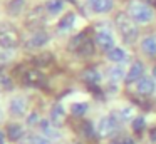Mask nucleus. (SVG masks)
<instances>
[{
	"instance_id": "obj_1",
	"label": "nucleus",
	"mask_w": 156,
	"mask_h": 144,
	"mask_svg": "<svg viewBox=\"0 0 156 144\" xmlns=\"http://www.w3.org/2000/svg\"><path fill=\"white\" fill-rule=\"evenodd\" d=\"M116 29H118L119 35L122 37L126 44H134L138 40V27H136V22L129 17V13L126 12H119L114 19Z\"/></svg>"
},
{
	"instance_id": "obj_2",
	"label": "nucleus",
	"mask_w": 156,
	"mask_h": 144,
	"mask_svg": "<svg viewBox=\"0 0 156 144\" xmlns=\"http://www.w3.org/2000/svg\"><path fill=\"white\" fill-rule=\"evenodd\" d=\"M128 10H129V17H131L136 23H148V22H151L153 17H154L153 7L143 3L141 0H131Z\"/></svg>"
},
{
	"instance_id": "obj_3",
	"label": "nucleus",
	"mask_w": 156,
	"mask_h": 144,
	"mask_svg": "<svg viewBox=\"0 0 156 144\" xmlns=\"http://www.w3.org/2000/svg\"><path fill=\"white\" fill-rule=\"evenodd\" d=\"M20 42L19 30L10 23H0V47L2 49H15Z\"/></svg>"
},
{
	"instance_id": "obj_4",
	"label": "nucleus",
	"mask_w": 156,
	"mask_h": 144,
	"mask_svg": "<svg viewBox=\"0 0 156 144\" xmlns=\"http://www.w3.org/2000/svg\"><path fill=\"white\" fill-rule=\"evenodd\" d=\"M94 44L96 42L92 39L84 37L82 33H79V35H76L74 39L71 40V44H69V50L79 54V55H82V57H91L92 54H94Z\"/></svg>"
},
{
	"instance_id": "obj_5",
	"label": "nucleus",
	"mask_w": 156,
	"mask_h": 144,
	"mask_svg": "<svg viewBox=\"0 0 156 144\" xmlns=\"http://www.w3.org/2000/svg\"><path fill=\"white\" fill-rule=\"evenodd\" d=\"M119 127V121L114 114H109V116H104L99 119L98 126H96V134L99 137H109L118 131Z\"/></svg>"
},
{
	"instance_id": "obj_6",
	"label": "nucleus",
	"mask_w": 156,
	"mask_h": 144,
	"mask_svg": "<svg viewBox=\"0 0 156 144\" xmlns=\"http://www.w3.org/2000/svg\"><path fill=\"white\" fill-rule=\"evenodd\" d=\"M94 42H96V45L101 50H104V52H109L111 49H114V37H112V33L108 32V30H99L94 37Z\"/></svg>"
},
{
	"instance_id": "obj_7",
	"label": "nucleus",
	"mask_w": 156,
	"mask_h": 144,
	"mask_svg": "<svg viewBox=\"0 0 156 144\" xmlns=\"http://www.w3.org/2000/svg\"><path fill=\"white\" fill-rule=\"evenodd\" d=\"M45 7H35L25 17V23L27 27H41L45 22Z\"/></svg>"
},
{
	"instance_id": "obj_8",
	"label": "nucleus",
	"mask_w": 156,
	"mask_h": 144,
	"mask_svg": "<svg viewBox=\"0 0 156 144\" xmlns=\"http://www.w3.org/2000/svg\"><path fill=\"white\" fill-rule=\"evenodd\" d=\"M9 112L14 117H22L25 112H27V100L22 96H15L10 99L9 102Z\"/></svg>"
},
{
	"instance_id": "obj_9",
	"label": "nucleus",
	"mask_w": 156,
	"mask_h": 144,
	"mask_svg": "<svg viewBox=\"0 0 156 144\" xmlns=\"http://www.w3.org/2000/svg\"><path fill=\"white\" fill-rule=\"evenodd\" d=\"M143 77H144V64H143L141 60H136L134 64H131L124 80H126V84H133V82H138Z\"/></svg>"
},
{
	"instance_id": "obj_10",
	"label": "nucleus",
	"mask_w": 156,
	"mask_h": 144,
	"mask_svg": "<svg viewBox=\"0 0 156 144\" xmlns=\"http://www.w3.org/2000/svg\"><path fill=\"white\" fill-rule=\"evenodd\" d=\"M24 80H25V84H27V86L39 89V87H42L45 84V76L39 69H30V70H27V72H25Z\"/></svg>"
},
{
	"instance_id": "obj_11",
	"label": "nucleus",
	"mask_w": 156,
	"mask_h": 144,
	"mask_svg": "<svg viewBox=\"0 0 156 144\" xmlns=\"http://www.w3.org/2000/svg\"><path fill=\"white\" fill-rule=\"evenodd\" d=\"M136 90L141 96H151L156 90V80L151 79V77H143L136 82Z\"/></svg>"
},
{
	"instance_id": "obj_12",
	"label": "nucleus",
	"mask_w": 156,
	"mask_h": 144,
	"mask_svg": "<svg viewBox=\"0 0 156 144\" xmlns=\"http://www.w3.org/2000/svg\"><path fill=\"white\" fill-rule=\"evenodd\" d=\"M49 40H51V35L45 30H35L29 39V45L34 47V49H42L49 44Z\"/></svg>"
},
{
	"instance_id": "obj_13",
	"label": "nucleus",
	"mask_w": 156,
	"mask_h": 144,
	"mask_svg": "<svg viewBox=\"0 0 156 144\" xmlns=\"http://www.w3.org/2000/svg\"><path fill=\"white\" fill-rule=\"evenodd\" d=\"M5 134H7V137L12 142H17V141H20L24 137V126L19 122H10V124H7Z\"/></svg>"
},
{
	"instance_id": "obj_14",
	"label": "nucleus",
	"mask_w": 156,
	"mask_h": 144,
	"mask_svg": "<svg viewBox=\"0 0 156 144\" xmlns=\"http://www.w3.org/2000/svg\"><path fill=\"white\" fill-rule=\"evenodd\" d=\"M96 13H108L114 7V0H87Z\"/></svg>"
},
{
	"instance_id": "obj_15",
	"label": "nucleus",
	"mask_w": 156,
	"mask_h": 144,
	"mask_svg": "<svg viewBox=\"0 0 156 144\" xmlns=\"http://www.w3.org/2000/svg\"><path fill=\"white\" fill-rule=\"evenodd\" d=\"M49 121L57 127L66 122V111H64V106H62V104H55L51 109V119Z\"/></svg>"
},
{
	"instance_id": "obj_16",
	"label": "nucleus",
	"mask_w": 156,
	"mask_h": 144,
	"mask_svg": "<svg viewBox=\"0 0 156 144\" xmlns=\"http://www.w3.org/2000/svg\"><path fill=\"white\" fill-rule=\"evenodd\" d=\"M141 50L149 57H156V35H148L141 40Z\"/></svg>"
},
{
	"instance_id": "obj_17",
	"label": "nucleus",
	"mask_w": 156,
	"mask_h": 144,
	"mask_svg": "<svg viewBox=\"0 0 156 144\" xmlns=\"http://www.w3.org/2000/svg\"><path fill=\"white\" fill-rule=\"evenodd\" d=\"M74 22H76V13L74 12H67L57 23V30L61 32H66V30H71L74 27Z\"/></svg>"
},
{
	"instance_id": "obj_18",
	"label": "nucleus",
	"mask_w": 156,
	"mask_h": 144,
	"mask_svg": "<svg viewBox=\"0 0 156 144\" xmlns=\"http://www.w3.org/2000/svg\"><path fill=\"white\" fill-rule=\"evenodd\" d=\"M82 79L86 80V84H89V86H98V84H101V74H99V70L96 69H86L84 74H82Z\"/></svg>"
},
{
	"instance_id": "obj_19",
	"label": "nucleus",
	"mask_w": 156,
	"mask_h": 144,
	"mask_svg": "<svg viewBox=\"0 0 156 144\" xmlns=\"http://www.w3.org/2000/svg\"><path fill=\"white\" fill-rule=\"evenodd\" d=\"M32 62L35 64L37 67H47V65H51L52 62H54V55H52L51 52H41V54H37V55L32 59Z\"/></svg>"
},
{
	"instance_id": "obj_20",
	"label": "nucleus",
	"mask_w": 156,
	"mask_h": 144,
	"mask_svg": "<svg viewBox=\"0 0 156 144\" xmlns=\"http://www.w3.org/2000/svg\"><path fill=\"white\" fill-rule=\"evenodd\" d=\"M25 7V0H10L7 5V13L10 17H19Z\"/></svg>"
},
{
	"instance_id": "obj_21",
	"label": "nucleus",
	"mask_w": 156,
	"mask_h": 144,
	"mask_svg": "<svg viewBox=\"0 0 156 144\" xmlns=\"http://www.w3.org/2000/svg\"><path fill=\"white\" fill-rule=\"evenodd\" d=\"M106 57H108L109 62L119 64V62H122V60L126 59V52L121 49V47H114V49H111L109 52H106Z\"/></svg>"
},
{
	"instance_id": "obj_22",
	"label": "nucleus",
	"mask_w": 156,
	"mask_h": 144,
	"mask_svg": "<svg viewBox=\"0 0 156 144\" xmlns=\"http://www.w3.org/2000/svg\"><path fill=\"white\" fill-rule=\"evenodd\" d=\"M62 9H64V0H49L45 3V12L49 15H57Z\"/></svg>"
},
{
	"instance_id": "obj_23",
	"label": "nucleus",
	"mask_w": 156,
	"mask_h": 144,
	"mask_svg": "<svg viewBox=\"0 0 156 144\" xmlns=\"http://www.w3.org/2000/svg\"><path fill=\"white\" fill-rule=\"evenodd\" d=\"M87 109H89V104H86V102H72L71 104V112H72V116H76V117L84 116V114L87 112Z\"/></svg>"
},
{
	"instance_id": "obj_24",
	"label": "nucleus",
	"mask_w": 156,
	"mask_h": 144,
	"mask_svg": "<svg viewBox=\"0 0 156 144\" xmlns=\"http://www.w3.org/2000/svg\"><path fill=\"white\" fill-rule=\"evenodd\" d=\"M52 126H54V124H52L51 121H45V119H42L41 122H39V127H41V131H42V136H45V137L57 136V134L54 132V129H52Z\"/></svg>"
},
{
	"instance_id": "obj_25",
	"label": "nucleus",
	"mask_w": 156,
	"mask_h": 144,
	"mask_svg": "<svg viewBox=\"0 0 156 144\" xmlns=\"http://www.w3.org/2000/svg\"><path fill=\"white\" fill-rule=\"evenodd\" d=\"M131 127H133V131H134V132H141V131L146 127L144 116H136L134 119H133V122H131Z\"/></svg>"
},
{
	"instance_id": "obj_26",
	"label": "nucleus",
	"mask_w": 156,
	"mask_h": 144,
	"mask_svg": "<svg viewBox=\"0 0 156 144\" xmlns=\"http://www.w3.org/2000/svg\"><path fill=\"white\" fill-rule=\"evenodd\" d=\"M29 144H51V141H49V137L41 136V134H32L29 137Z\"/></svg>"
},
{
	"instance_id": "obj_27",
	"label": "nucleus",
	"mask_w": 156,
	"mask_h": 144,
	"mask_svg": "<svg viewBox=\"0 0 156 144\" xmlns=\"http://www.w3.org/2000/svg\"><path fill=\"white\" fill-rule=\"evenodd\" d=\"M0 86L2 87H5V89H12V80H10V77L5 74V70L4 69H0Z\"/></svg>"
},
{
	"instance_id": "obj_28",
	"label": "nucleus",
	"mask_w": 156,
	"mask_h": 144,
	"mask_svg": "<svg viewBox=\"0 0 156 144\" xmlns=\"http://www.w3.org/2000/svg\"><path fill=\"white\" fill-rule=\"evenodd\" d=\"M109 76H111V80H118V79H121V77H126L124 74H122V70L118 69V67L109 69Z\"/></svg>"
},
{
	"instance_id": "obj_29",
	"label": "nucleus",
	"mask_w": 156,
	"mask_h": 144,
	"mask_svg": "<svg viewBox=\"0 0 156 144\" xmlns=\"http://www.w3.org/2000/svg\"><path fill=\"white\" fill-rule=\"evenodd\" d=\"M129 116L136 117V116H134V109H133V107H124V109L121 111V119L128 121V119H131V117H129Z\"/></svg>"
},
{
	"instance_id": "obj_30",
	"label": "nucleus",
	"mask_w": 156,
	"mask_h": 144,
	"mask_svg": "<svg viewBox=\"0 0 156 144\" xmlns=\"http://www.w3.org/2000/svg\"><path fill=\"white\" fill-rule=\"evenodd\" d=\"M42 119H39V114L37 112H30L29 114V117H27V124L29 126H35V124H39Z\"/></svg>"
},
{
	"instance_id": "obj_31",
	"label": "nucleus",
	"mask_w": 156,
	"mask_h": 144,
	"mask_svg": "<svg viewBox=\"0 0 156 144\" xmlns=\"http://www.w3.org/2000/svg\"><path fill=\"white\" fill-rule=\"evenodd\" d=\"M94 131H96V129H92V124H91V122H89V121H87V122L84 124V134H86V136H87V137L98 136V134H96Z\"/></svg>"
},
{
	"instance_id": "obj_32",
	"label": "nucleus",
	"mask_w": 156,
	"mask_h": 144,
	"mask_svg": "<svg viewBox=\"0 0 156 144\" xmlns=\"http://www.w3.org/2000/svg\"><path fill=\"white\" fill-rule=\"evenodd\" d=\"M149 139H151V142H154V144H156V127L149 131Z\"/></svg>"
},
{
	"instance_id": "obj_33",
	"label": "nucleus",
	"mask_w": 156,
	"mask_h": 144,
	"mask_svg": "<svg viewBox=\"0 0 156 144\" xmlns=\"http://www.w3.org/2000/svg\"><path fill=\"white\" fill-rule=\"evenodd\" d=\"M143 3H146V5L149 7H156V0H141Z\"/></svg>"
},
{
	"instance_id": "obj_34",
	"label": "nucleus",
	"mask_w": 156,
	"mask_h": 144,
	"mask_svg": "<svg viewBox=\"0 0 156 144\" xmlns=\"http://www.w3.org/2000/svg\"><path fill=\"white\" fill-rule=\"evenodd\" d=\"M122 144H136L134 139H131V137H126L124 141H122Z\"/></svg>"
},
{
	"instance_id": "obj_35",
	"label": "nucleus",
	"mask_w": 156,
	"mask_h": 144,
	"mask_svg": "<svg viewBox=\"0 0 156 144\" xmlns=\"http://www.w3.org/2000/svg\"><path fill=\"white\" fill-rule=\"evenodd\" d=\"M0 144H5V136H4L2 131H0Z\"/></svg>"
},
{
	"instance_id": "obj_36",
	"label": "nucleus",
	"mask_w": 156,
	"mask_h": 144,
	"mask_svg": "<svg viewBox=\"0 0 156 144\" xmlns=\"http://www.w3.org/2000/svg\"><path fill=\"white\" fill-rule=\"evenodd\" d=\"M153 79H154V80H156V65H154V67H153Z\"/></svg>"
},
{
	"instance_id": "obj_37",
	"label": "nucleus",
	"mask_w": 156,
	"mask_h": 144,
	"mask_svg": "<svg viewBox=\"0 0 156 144\" xmlns=\"http://www.w3.org/2000/svg\"><path fill=\"white\" fill-rule=\"evenodd\" d=\"M111 144H122V142H119V141H112Z\"/></svg>"
},
{
	"instance_id": "obj_38",
	"label": "nucleus",
	"mask_w": 156,
	"mask_h": 144,
	"mask_svg": "<svg viewBox=\"0 0 156 144\" xmlns=\"http://www.w3.org/2000/svg\"><path fill=\"white\" fill-rule=\"evenodd\" d=\"M2 116H4V112H2V109H0V119H2Z\"/></svg>"
}]
</instances>
